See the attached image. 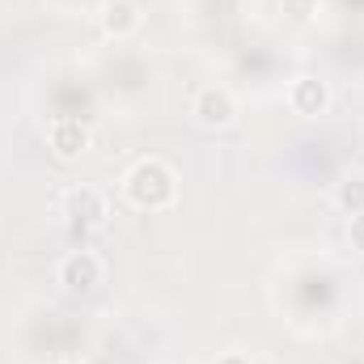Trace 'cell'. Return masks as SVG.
Wrapping results in <instances>:
<instances>
[{"label":"cell","instance_id":"11","mask_svg":"<svg viewBox=\"0 0 364 364\" xmlns=\"http://www.w3.org/2000/svg\"><path fill=\"white\" fill-rule=\"evenodd\" d=\"M216 364H250V356H242V352H229V356H220Z\"/></svg>","mask_w":364,"mask_h":364},{"label":"cell","instance_id":"12","mask_svg":"<svg viewBox=\"0 0 364 364\" xmlns=\"http://www.w3.org/2000/svg\"><path fill=\"white\" fill-rule=\"evenodd\" d=\"M64 364H85V360H64Z\"/></svg>","mask_w":364,"mask_h":364},{"label":"cell","instance_id":"4","mask_svg":"<svg viewBox=\"0 0 364 364\" xmlns=\"http://www.w3.org/2000/svg\"><path fill=\"white\" fill-rule=\"evenodd\" d=\"M47 144H51V153H55L60 161H81V157L90 153L93 136L81 119H55L51 132H47Z\"/></svg>","mask_w":364,"mask_h":364},{"label":"cell","instance_id":"8","mask_svg":"<svg viewBox=\"0 0 364 364\" xmlns=\"http://www.w3.org/2000/svg\"><path fill=\"white\" fill-rule=\"evenodd\" d=\"M335 203L348 212V216H356L364 212V174H348V178L335 186Z\"/></svg>","mask_w":364,"mask_h":364},{"label":"cell","instance_id":"1","mask_svg":"<svg viewBox=\"0 0 364 364\" xmlns=\"http://www.w3.org/2000/svg\"><path fill=\"white\" fill-rule=\"evenodd\" d=\"M123 195L132 208L140 212H166L174 199H178V174L174 166H166L161 157H144L127 170L123 178Z\"/></svg>","mask_w":364,"mask_h":364},{"label":"cell","instance_id":"6","mask_svg":"<svg viewBox=\"0 0 364 364\" xmlns=\"http://www.w3.org/2000/svg\"><path fill=\"white\" fill-rule=\"evenodd\" d=\"M288 106H292V114H301V119H318V114L331 110V85H326L322 77H296V81L288 85Z\"/></svg>","mask_w":364,"mask_h":364},{"label":"cell","instance_id":"3","mask_svg":"<svg viewBox=\"0 0 364 364\" xmlns=\"http://www.w3.org/2000/svg\"><path fill=\"white\" fill-rule=\"evenodd\" d=\"M64 216L73 229H97L106 220V195L97 186H68L64 191Z\"/></svg>","mask_w":364,"mask_h":364},{"label":"cell","instance_id":"10","mask_svg":"<svg viewBox=\"0 0 364 364\" xmlns=\"http://www.w3.org/2000/svg\"><path fill=\"white\" fill-rule=\"evenodd\" d=\"M348 242H352V250H360L364 255V212L352 216V225H348Z\"/></svg>","mask_w":364,"mask_h":364},{"label":"cell","instance_id":"7","mask_svg":"<svg viewBox=\"0 0 364 364\" xmlns=\"http://www.w3.org/2000/svg\"><path fill=\"white\" fill-rule=\"evenodd\" d=\"M97 21H102V30H106L110 38H132V34L140 30L144 13H140L136 0H106L102 13H97Z\"/></svg>","mask_w":364,"mask_h":364},{"label":"cell","instance_id":"9","mask_svg":"<svg viewBox=\"0 0 364 364\" xmlns=\"http://www.w3.org/2000/svg\"><path fill=\"white\" fill-rule=\"evenodd\" d=\"M318 9H322V0H279V13H284L288 21H296V26L314 21V17H318Z\"/></svg>","mask_w":364,"mask_h":364},{"label":"cell","instance_id":"5","mask_svg":"<svg viewBox=\"0 0 364 364\" xmlns=\"http://www.w3.org/2000/svg\"><path fill=\"white\" fill-rule=\"evenodd\" d=\"M102 275H106V267H102V259L93 250H73L60 263V284L68 292H93L102 284Z\"/></svg>","mask_w":364,"mask_h":364},{"label":"cell","instance_id":"2","mask_svg":"<svg viewBox=\"0 0 364 364\" xmlns=\"http://www.w3.org/2000/svg\"><path fill=\"white\" fill-rule=\"evenodd\" d=\"M191 114H195L199 127H208V132H225V127L237 123V97L225 90V85H208V90L195 93Z\"/></svg>","mask_w":364,"mask_h":364}]
</instances>
